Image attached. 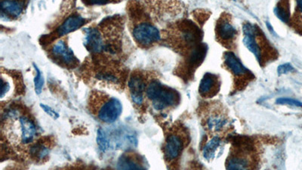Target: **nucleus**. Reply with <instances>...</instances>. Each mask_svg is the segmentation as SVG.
<instances>
[{
  "instance_id": "nucleus-22",
  "label": "nucleus",
  "mask_w": 302,
  "mask_h": 170,
  "mask_svg": "<svg viewBox=\"0 0 302 170\" xmlns=\"http://www.w3.org/2000/svg\"><path fill=\"white\" fill-rule=\"evenodd\" d=\"M278 104H288V106H295V107L302 108V102L296 99L288 98H281L276 102Z\"/></svg>"
},
{
  "instance_id": "nucleus-5",
  "label": "nucleus",
  "mask_w": 302,
  "mask_h": 170,
  "mask_svg": "<svg viewBox=\"0 0 302 170\" xmlns=\"http://www.w3.org/2000/svg\"><path fill=\"white\" fill-rule=\"evenodd\" d=\"M123 112V106L121 102L115 98L106 100L100 108L98 118L100 120L106 124H113L120 116Z\"/></svg>"
},
{
  "instance_id": "nucleus-25",
  "label": "nucleus",
  "mask_w": 302,
  "mask_h": 170,
  "mask_svg": "<svg viewBox=\"0 0 302 170\" xmlns=\"http://www.w3.org/2000/svg\"><path fill=\"white\" fill-rule=\"evenodd\" d=\"M296 18L301 19L302 22V0H296Z\"/></svg>"
},
{
  "instance_id": "nucleus-15",
  "label": "nucleus",
  "mask_w": 302,
  "mask_h": 170,
  "mask_svg": "<svg viewBox=\"0 0 302 170\" xmlns=\"http://www.w3.org/2000/svg\"><path fill=\"white\" fill-rule=\"evenodd\" d=\"M117 168L119 170H144V167L138 164L132 156L124 154L119 158Z\"/></svg>"
},
{
  "instance_id": "nucleus-18",
  "label": "nucleus",
  "mask_w": 302,
  "mask_h": 170,
  "mask_svg": "<svg viewBox=\"0 0 302 170\" xmlns=\"http://www.w3.org/2000/svg\"><path fill=\"white\" fill-rule=\"evenodd\" d=\"M221 144V140L219 137H215L211 140L203 149V156L206 160H209L214 158L216 150L219 148Z\"/></svg>"
},
{
  "instance_id": "nucleus-24",
  "label": "nucleus",
  "mask_w": 302,
  "mask_h": 170,
  "mask_svg": "<svg viewBox=\"0 0 302 170\" xmlns=\"http://www.w3.org/2000/svg\"><path fill=\"white\" fill-rule=\"evenodd\" d=\"M293 70H294V68L290 64H284L281 65L278 69L279 75L285 74L290 73Z\"/></svg>"
},
{
  "instance_id": "nucleus-26",
  "label": "nucleus",
  "mask_w": 302,
  "mask_h": 170,
  "mask_svg": "<svg viewBox=\"0 0 302 170\" xmlns=\"http://www.w3.org/2000/svg\"><path fill=\"white\" fill-rule=\"evenodd\" d=\"M111 0H85L88 5L91 6H103L109 4Z\"/></svg>"
},
{
  "instance_id": "nucleus-12",
  "label": "nucleus",
  "mask_w": 302,
  "mask_h": 170,
  "mask_svg": "<svg viewBox=\"0 0 302 170\" xmlns=\"http://www.w3.org/2000/svg\"><path fill=\"white\" fill-rule=\"evenodd\" d=\"M85 22H86L85 19L81 17V16H70L68 18L66 19L64 23L57 28L56 34L59 36H64V35H67V34L82 28L85 24Z\"/></svg>"
},
{
  "instance_id": "nucleus-14",
  "label": "nucleus",
  "mask_w": 302,
  "mask_h": 170,
  "mask_svg": "<svg viewBox=\"0 0 302 170\" xmlns=\"http://www.w3.org/2000/svg\"><path fill=\"white\" fill-rule=\"evenodd\" d=\"M53 54L61 58L63 62L67 65L74 64L77 59L75 57L73 52L70 48H67L65 42L63 40L56 42L52 48Z\"/></svg>"
},
{
  "instance_id": "nucleus-10",
  "label": "nucleus",
  "mask_w": 302,
  "mask_h": 170,
  "mask_svg": "<svg viewBox=\"0 0 302 170\" xmlns=\"http://www.w3.org/2000/svg\"><path fill=\"white\" fill-rule=\"evenodd\" d=\"M130 90L131 98L137 106H141L144 102V93L146 85L144 79L139 75H135L129 80L128 84Z\"/></svg>"
},
{
  "instance_id": "nucleus-9",
  "label": "nucleus",
  "mask_w": 302,
  "mask_h": 170,
  "mask_svg": "<svg viewBox=\"0 0 302 170\" xmlns=\"http://www.w3.org/2000/svg\"><path fill=\"white\" fill-rule=\"evenodd\" d=\"M207 52V46L206 44H200L189 52L186 60H185V69L188 73L193 74L196 68H198L204 60Z\"/></svg>"
},
{
  "instance_id": "nucleus-16",
  "label": "nucleus",
  "mask_w": 302,
  "mask_h": 170,
  "mask_svg": "<svg viewBox=\"0 0 302 170\" xmlns=\"http://www.w3.org/2000/svg\"><path fill=\"white\" fill-rule=\"evenodd\" d=\"M228 120L222 115H213L207 120L206 125L208 128L213 132H219L228 124Z\"/></svg>"
},
{
  "instance_id": "nucleus-19",
  "label": "nucleus",
  "mask_w": 302,
  "mask_h": 170,
  "mask_svg": "<svg viewBox=\"0 0 302 170\" xmlns=\"http://www.w3.org/2000/svg\"><path fill=\"white\" fill-rule=\"evenodd\" d=\"M97 143H98V148L100 152H107L110 148V140L107 137V134L104 130L99 128L98 130V134H97Z\"/></svg>"
},
{
  "instance_id": "nucleus-1",
  "label": "nucleus",
  "mask_w": 302,
  "mask_h": 170,
  "mask_svg": "<svg viewBox=\"0 0 302 170\" xmlns=\"http://www.w3.org/2000/svg\"><path fill=\"white\" fill-rule=\"evenodd\" d=\"M146 94L152 102L153 107L156 110H164L179 103L180 96L178 92L163 85L158 81H153L149 84Z\"/></svg>"
},
{
  "instance_id": "nucleus-6",
  "label": "nucleus",
  "mask_w": 302,
  "mask_h": 170,
  "mask_svg": "<svg viewBox=\"0 0 302 170\" xmlns=\"http://www.w3.org/2000/svg\"><path fill=\"white\" fill-rule=\"evenodd\" d=\"M185 140L179 134H170L168 136L164 147L165 158L168 161L176 160L183 152Z\"/></svg>"
},
{
  "instance_id": "nucleus-13",
  "label": "nucleus",
  "mask_w": 302,
  "mask_h": 170,
  "mask_svg": "<svg viewBox=\"0 0 302 170\" xmlns=\"http://www.w3.org/2000/svg\"><path fill=\"white\" fill-rule=\"evenodd\" d=\"M24 4L21 0H2L1 12L2 16L5 14L12 18H17L23 12Z\"/></svg>"
},
{
  "instance_id": "nucleus-11",
  "label": "nucleus",
  "mask_w": 302,
  "mask_h": 170,
  "mask_svg": "<svg viewBox=\"0 0 302 170\" xmlns=\"http://www.w3.org/2000/svg\"><path fill=\"white\" fill-rule=\"evenodd\" d=\"M85 46L87 50L93 53H99L105 50V45L101 34L96 29L87 30Z\"/></svg>"
},
{
  "instance_id": "nucleus-20",
  "label": "nucleus",
  "mask_w": 302,
  "mask_h": 170,
  "mask_svg": "<svg viewBox=\"0 0 302 170\" xmlns=\"http://www.w3.org/2000/svg\"><path fill=\"white\" fill-rule=\"evenodd\" d=\"M30 153L34 158H37L39 160H42L46 158L49 154V149L42 144H38L33 146L30 149Z\"/></svg>"
},
{
  "instance_id": "nucleus-2",
  "label": "nucleus",
  "mask_w": 302,
  "mask_h": 170,
  "mask_svg": "<svg viewBox=\"0 0 302 170\" xmlns=\"http://www.w3.org/2000/svg\"><path fill=\"white\" fill-rule=\"evenodd\" d=\"M134 39L139 45L148 47L157 44L161 39L160 30L150 23H141L133 29Z\"/></svg>"
},
{
  "instance_id": "nucleus-7",
  "label": "nucleus",
  "mask_w": 302,
  "mask_h": 170,
  "mask_svg": "<svg viewBox=\"0 0 302 170\" xmlns=\"http://www.w3.org/2000/svg\"><path fill=\"white\" fill-rule=\"evenodd\" d=\"M220 90L219 76L213 74L206 73L200 81L199 93L203 98H212Z\"/></svg>"
},
{
  "instance_id": "nucleus-4",
  "label": "nucleus",
  "mask_w": 302,
  "mask_h": 170,
  "mask_svg": "<svg viewBox=\"0 0 302 170\" xmlns=\"http://www.w3.org/2000/svg\"><path fill=\"white\" fill-rule=\"evenodd\" d=\"M224 62L228 70L239 80L244 79L246 82H249L254 79V75L243 64L240 59L232 52L225 53Z\"/></svg>"
},
{
  "instance_id": "nucleus-21",
  "label": "nucleus",
  "mask_w": 302,
  "mask_h": 170,
  "mask_svg": "<svg viewBox=\"0 0 302 170\" xmlns=\"http://www.w3.org/2000/svg\"><path fill=\"white\" fill-rule=\"evenodd\" d=\"M33 66H34L35 70L36 72V75L34 79L35 92H36V94H39L42 92V88H43V75H42V72H40L39 68L36 66V64H33Z\"/></svg>"
},
{
  "instance_id": "nucleus-3",
  "label": "nucleus",
  "mask_w": 302,
  "mask_h": 170,
  "mask_svg": "<svg viewBox=\"0 0 302 170\" xmlns=\"http://www.w3.org/2000/svg\"><path fill=\"white\" fill-rule=\"evenodd\" d=\"M216 38L225 46H231L237 39V30L228 16H222L218 20L216 28Z\"/></svg>"
},
{
  "instance_id": "nucleus-17",
  "label": "nucleus",
  "mask_w": 302,
  "mask_h": 170,
  "mask_svg": "<svg viewBox=\"0 0 302 170\" xmlns=\"http://www.w3.org/2000/svg\"><path fill=\"white\" fill-rule=\"evenodd\" d=\"M275 14L284 23H289L290 20V6L289 0H281L275 10Z\"/></svg>"
},
{
  "instance_id": "nucleus-23",
  "label": "nucleus",
  "mask_w": 302,
  "mask_h": 170,
  "mask_svg": "<svg viewBox=\"0 0 302 170\" xmlns=\"http://www.w3.org/2000/svg\"><path fill=\"white\" fill-rule=\"evenodd\" d=\"M40 107L42 108V110H43L48 116H51L53 119L56 120L59 118V114L57 113L55 110H53L49 106H45V104H40Z\"/></svg>"
},
{
  "instance_id": "nucleus-8",
  "label": "nucleus",
  "mask_w": 302,
  "mask_h": 170,
  "mask_svg": "<svg viewBox=\"0 0 302 170\" xmlns=\"http://www.w3.org/2000/svg\"><path fill=\"white\" fill-rule=\"evenodd\" d=\"M19 140L23 144H29L36 136V126L33 121L26 116H20L18 119Z\"/></svg>"
}]
</instances>
